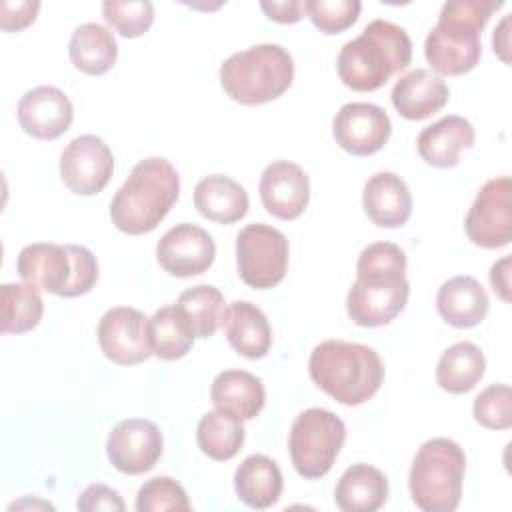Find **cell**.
<instances>
[{
  "instance_id": "32",
  "label": "cell",
  "mask_w": 512,
  "mask_h": 512,
  "mask_svg": "<svg viewBox=\"0 0 512 512\" xmlns=\"http://www.w3.org/2000/svg\"><path fill=\"white\" fill-rule=\"evenodd\" d=\"M44 312V302L32 284H2L0 286V332L22 334L38 326Z\"/></svg>"
},
{
  "instance_id": "20",
  "label": "cell",
  "mask_w": 512,
  "mask_h": 512,
  "mask_svg": "<svg viewBox=\"0 0 512 512\" xmlns=\"http://www.w3.org/2000/svg\"><path fill=\"white\" fill-rule=\"evenodd\" d=\"M362 206L380 228H398L412 214V196L406 182L394 172H376L364 184Z\"/></svg>"
},
{
  "instance_id": "11",
  "label": "cell",
  "mask_w": 512,
  "mask_h": 512,
  "mask_svg": "<svg viewBox=\"0 0 512 512\" xmlns=\"http://www.w3.org/2000/svg\"><path fill=\"white\" fill-rule=\"evenodd\" d=\"M112 172V150L96 134L76 136L60 154V176L74 194H98L110 182Z\"/></svg>"
},
{
  "instance_id": "8",
  "label": "cell",
  "mask_w": 512,
  "mask_h": 512,
  "mask_svg": "<svg viewBox=\"0 0 512 512\" xmlns=\"http://www.w3.org/2000/svg\"><path fill=\"white\" fill-rule=\"evenodd\" d=\"M346 440L344 422L326 408H308L292 424L288 448L296 472L316 480L330 472Z\"/></svg>"
},
{
  "instance_id": "15",
  "label": "cell",
  "mask_w": 512,
  "mask_h": 512,
  "mask_svg": "<svg viewBox=\"0 0 512 512\" xmlns=\"http://www.w3.org/2000/svg\"><path fill=\"white\" fill-rule=\"evenodd\" d=\"M216 256L212 236L196 224H176L156 244L158 264L172 276L190 278L206 272Z\"/></svg>"
},
{
  "instance_id": "19",
  "label": "cell",
  "mask_w": 512,
  "mask_h": 512,
  "mask_svg": "<svg viewBox=\"0 0 512 512\" xmlns=\"http://www.w3.org/2000/svg\"><path fill=\"white\" fill-rule=\"evenodd\" d=\"M450 90L446 82L428 68H414L400 76L392 88V104L406 120H424L442 110Z\"/></svg>"
},
{
  "instance_id": "27",
  "label": "cell",
  "mask_w": 512,
  "mask_h": 512,
  "mask_svg": "<svg viewBox=\"0 0 512 512\" xmlns=\"http://www.w3.org/2000/svg\"><path fill=\"white\" fill-rule=\"evenodd\" d=\"M388 498L386 476L370 464H352L340 476L334 500L344 512H374Z\"/></svg>"
},
{
  "instance_id": "22",
  "label": "cell",
  "mask_w": 512,
  "mask_h": 512,
  "mask_svg": "<svg viewBox=\"0 0 512 512\" xmlns=\"http://www.w3.org/2000/svg\"><path fill=\"white\" fill-rule=\"evenodd\" d=\"M222 326L230 346L244 358H264L272 344V330L266 314L252 302L236 300L226 306Z\"/></svg>"
},
{
  "instance_id": "9",
  "label": "cell",
  "mask_w": 512,
  "mask_h": 512,
  "mask_svg": "<svg viewBox=\"0 0 512 512\" xmlns=\"http://www.w3.org/2000/svg\"><path fill=\"white\" fill-rule=\"evenodd\" d=\"M236 266L244 284L266 290L280 284L288 268V240L268 224H248L236 236Z\"/></svg>"
},
{
  "instance_id": "25",
  "label": "cell",
  "mask_w": 512,
  "mask_h": 512,
  "mask_svg": "<svg viewBox=\"0 0 512 512\" xmlns=\"http://www.w3.org/2000/svg\"><path fill=\"white\" fill-rule=\"evenodd\" d=\"M282 488L284 480L278 464L264 454L244 458L234 472V490L250 508H270L280 500Z\"/></svg>"
},
{
  "instance_id": "3",
  "label": "cell",
  "mask_w": 512,
  "mask_h": 512,
  "mask_svg": "<svg viewBox=\"0 0 512 512\" xmlns=\"http://www.w3.org/2000/svg\"><path fill=\"white\" fill-rule=\"evenodd\" d=\"M412 60V42L404 28L388 20H372L360 36L348 40L338 58L340 80L356 92L382 88L388 78L404 70Z\"/></svg>"
},
{
  "instance_id": "12",
  "label": "cell",
  "mask_w": 512,
  "mask_h": 512,
  "mask_svg": "<svg viewBox=\"0 0 512 512\" xmlns=\"http://www.w3.org/2000/svg\"><path fill=\"white\" fill-rule=\"evenodd\" d=\"M96 336L104 356L120 366L140 364L152 354L148 318L132 306L106 310L98 322Z\"/></svg>"
},
{
  "instance_id": "38",
  "label": "cell",
  "mask_w": 512,
  "mask_h": 512,
  "mask_svg": "<svg viewBox=\"0 0 512 512\" xmlns=\"http://www.w3.org/2000/svg\"><path fill=\"white\" fill-rule=\"evenodd\" d=\"M66 250L72 260V278L68 286L64 288V298H76L92 290V286L98 280V262L96 256L86 248L78 244H66Z\"/></svg>"
},
{
  "instance_id": "43",
  "label": "cell",
  "mask_w": 512,
  "mask_h": 512,
  "mask_svg": "<svg viewBox=\"0 0 512 512\" xmlns=\"http://www.w3.org/2000/svg\"><path fill=\"white\" fill-rule=\"evenodd\" d=\"M508 22L510 18L506 16L500 26L494 30V36H492V44H494V52L504 60V62H510L508 58Z\"/></svg>"
},
{
  "instance_id": "33",
  "label": "cell",
  "mask_w": 512,
  "mask_h": 512,
  "mask_svg": "<svg viewBox=\"0 0 512 512\" xmlns=\"http://www.w3.org/2000/svg\"><path fill=\"white\" fill-rule=\"evenodd\" d=\"M152 354L162 360H178L192 348L194 336L174 306H162L148 318Z\"/></svg>"
},
{
  "instance_id": "42",
  "label": "cell",
  "mask_w": 512,
  "mask_h": 512,
  "mask_svg": "<svg viewBox=\"0 0 512 512\" xmlns=\"http://www.w3.org/2000/svg\"><path fill=\"white\" fill-rule=\"evenodd\" d=\"M510 262L512 258L504 256L498 262H494L490 268V284L494 292L506 302L510 300Z\"/></svg>"
},
{
  "instance_id": "36",
  "label": "cell",
  "mask_w": 512,
  "mask_h": 512,
  "mask_svg": "<svg viewBox=\"0 0 512 512\" xmlns=\"http://www.w3.org/2000/svg\"><path fill=\"white\" fill-rule=\"evenodd\" d=\"M474 420L490 430H506L512 426V392L506 384H490L472 406Z\"/></svg>"
},
{
  "instance_id": "4",
  "label": "cell",
  "mask_w": 512,
  "mask_h": 512,
  "mask_svg": "<svg viewBox=\"0 0 512 512\" xmlns=\"http://www.w3.org/2000/svg\"><path fill=\"white\" fill-rule=\"evenodd\" d=\"M500 6L502 2L494 0L446 2L424 42V56L432 70L446 76H460L476 68L482 56V28Z\"/></svg>"
},
{
  "instance_id": "21",
  "label": "cell",
  "mask_w": 512,
  "mask_h": 512,
  "mask_svg": "<svg viewBox=\"0 0 512 512\" xmlns=\"http://www.w3.org/2000/svg\"><path fill=\"white\" fill-rule=\"evenodd\" d=\"M474 126L456 114L444 116L426 126L416 140L420 158L436 168H454L460 162V152L474 144Z\"/></svg>"
},
{
  "instance_id": "16",
  "label": "cell",
  "mask_w": 512,
  "mask_h": 512,
  "mask_svg": "<svg viewBox=\"0 0 512 512\" xmlns=\"http://www.w3.org/2000/svg\"><path fill=\"white\" fill-rule=\"evenodd\" d=\"M16 116L22 130L32 138L54 140L70 128L74 108L60 88L36 86L22 94Z\"/></svg>"
},
{
  "instance_id": "5",
  "label": "cell",
  "mask_w": 512,
  "mask_h": 512,
  "mask_svg": "<svg viewBox=\"0 0 512 512\" xmlns=\"http://www.w3.org/2000/svg\"><path fill=\"white\" fill-rule=\"evenodd\" d=\"M308 372L320 390L346 406L370 400L384 380V364L378 352L366 344L346 340H324L314 346Z\"/></svg>"
},
{
  "instance_id": "24",
  "label": "cell",
  "mask_w": 512,
  "mask_h": 512,
  "mask_svg": "<svg viewBox=\"0 0 512 512\" xmlns=\"http://www.w3.org/2000/svg\"><path fill=\"white\" fill-rule=\"evenodd\" d=\"M210 398L216 408L240 420H252L264 408L266 390L262 380L246 370H224L212 380Z\"/></svg>"
},
{
  "instance_id": "18",
  "label": "cell",
  "mask_w": 512,
  "mask_h": 512,
  "mask_svg": "<svg viewBox=\"0 0 512 512\" xmlns=\"http://www.w3.org/2000/svg\"><path fill=\"white\" fill-rule=\"evenodd\" d=\"M16 270L26 284L62 296L72 278V260L66 244L34 242L18 252Z\"/></svg>"
},
{
  "instance_id": "28",
  "label": "cell",
  "mask_w": 512,
  "mask_h": 512,
  "mask_svg": "<svg viewBox=\"0 0 512 512\" xmlns=\"http://www.w3.org/2000/svg\"><path fill=\"white\" fill-rule=\"evenodd\" d=\"M68 54L72 64L80 72L100 76L114 66L118 56V44L114 34L106 26L98 22H86L72 32Z\"/></svg>"
},
{
  "instance_id": "41",
  "label": "cell",
  "mask_w": 512,
  "mask_h": 512,
  "mask_svg": "<svg viewBox=\"0 0 512 512\" xmlns=\"http://www.w3.org/2000/svg\"><path fill=\"white\" fill-rule=\"evenodd\" d=\"M260 8L270 20L294 24L306 14V0H262Z\"/></svg>"
},
{
  "instance_id": "6",
  "label": "cell",
  "mask_w": 512,
  "mask_h": 512,
  "mask_svg": "<svg viewBox=\"0 0 512 512\" xmlns=\"http://www.w3.org/2000/svg\"><path fill=\"white\" fill-rule=\"evenodd\" d=\"M224 92L240 104L256 106L280 98L294 80V60L280 44H256L234 52L220 66Z\"/></svg>"
},
{
  "instance_id": "39",
  "label": "cell",
  "mask_w": 512,
  "mask_h": 512,
  "mask_svg": "<svg viewBox=\"0 0 512 512\" xmlns=\"http://www.w3.org/2000/svg\"><path fill=\"white\" fill-rule=\"evenodd\" d=\"M78 510L82 512H94V510H112V512H122L126 506H124V500L122 496L106 486V484H90L78 498L76 502Z\"/></svg>"
},
{
  "instance_id": "1",
  "label": "cell",
  "mask_w": 512,
  "mask_h": 512,
  "mask_svg": "<svg viewBox=\"0 0 512 512\" xmlns=\"http://www.w3.org/2000/svg\"><path fill=\"white\" fill-rule=\"evenodd\" d=\"M408 296L404 250L392 242L368 244L358 256L356 280L346 296L350 320L366 328L384 326L404 310Z\"/></svg>"
},
{
  "instance_id": "29",
  "label": "cell",
  "mask_w": 512,
  "mask_h": 512,
  "mask_svg": "<svg viewBox=\"0 0 512 512\" xmlns=\"http://www.w3.org/2000/svg\"><path fill=\"white\" fill-rule=\"evenodd\" d=\"M486 370L482 350L472 342H456L444 350L436 366V380L450 394L470 392Z\"/></svg>"
},
{
  "instance_id": "10",
  "label": "cell",
  "mask_w": 512,
  "mask_h": 512,
  "mask_svg": "<svg viewBox=\"0 0 512 512\" xmlns=\"http://www.w3.org/2000/svg\"><path fill=\"white\" fill-rule=\"evenodd\" d=\"M512 180L498 176L488 180L476 194L464 228L468 238L480 248H502L512 238V208H510Z\"/></svg>"
},
{
  "instance_id": "17",
  "label": "cell",
  "mask_w": 512,
  "mask_h": 512,
  "mask_svg": "<svg viewBox=\"0 0 512 512\" xmlns=\"http://www.w3.org/2000/svg\"><path fill=\"white\" fill-rule=\"evenodd\" d=\"M260 200L268 214L280 220L298 218L310 198V182L306 172L288 160L268 164L260 176Z\"/></svg>"
},
{
  "instance_id": "31",
  "label": "cell",
  "mask_w": 512,
  "mask_h": 512,
  "mask_svg": "<svg viewBox=\"0 0 512 512\" xmlns=\"http://www.w3.org/2000/svg\"><path fill=\"white\" fill-rule=\"evenodd\" d=\"M196 442L208 458L218 462L230 460L244 444L242 420L220 408L206 412L198 422Z\"/></svg>"
},
{
  "instance_id": "2",
  "label": "cell",
  "mask_w": 512,
  "mask_h": 512,
  "mask_svg": "<svg viewBox=\"0 0 512 512\" xmlns=\"http://www.w3.org/2000/svg\"><path fill=\"white\" fill-rule=\"evenodd\" d=\"M180 194L176 168L160 156L140 160L110 202L112 224L132 236L152 232Z\"/></svg>"
},
{
  "instance_id": "40",
  "label": "cell",
  "mask_w": 512,
  "mask_h": 512,
  "mask_svg": "<svg viewBox=\"0 0 512 512\" xmlns=\"http://www.w3.org/2000/svg\"><path fill=\"white\" fill-rule=\"evenodd\" d=\"M40 10V2H30V0H2L0 2V28L6 32L22 30L28 24L34 22L36 14Z\"/></svg>"
},
{
  "instance_id": "14",
  "label": "cell",
  "mask_w": 512,
  "mask_h": 512,
  "mask_svg": "<svg viewBox=\"0 0 512 512\" xmlns=\"http://www.w3.org/2000/svg\"><path fill=\"white\" fill-rule=\"evenodd\" d=\"M390 132V116L370 102H348L332 120L336 144L352 156L376 154L388 142Z\"/></svg>"
},
{
  "instance_id": "35",
  "label": "cell",
  "mask_w": 512,
  "mask_h": 512,
  "mask_svg": "<svg viewBox=\"0 0 512 512\" xmlns=\"http://www.w3.org/2000/svg\"><path fill=\"white\" fill-rule=\"evenodd\" d=\"M138 512H162V510H190L186 490L170 476H154L146 480L136 496Z\"/></svg>"
},
{
  "instance_id": "37",
  "label": "cell",
  "mask_w": 512,
  "mask_h": 512,
  "mask_svg": "<svg viewBox=\"0 0 512 512\" xmlns=\"http://www.w3.org/2000/svg\"><path fill=\"white\" fill-rule=\"evenodd\" d=\"M360 10L362 4L358 0H306V14L326 34H338L350 28Z\"/></svg>"
},
{
  "instance_id": "34",
  "label": "cell",
  "mask_w": 512,
  "mask_h": 512,
  "mask_svg": "<svg viewBox=\"0 0 512 512\" xmlns=\"http://www.w3.org/2000/svg\"><path fill=\"white\" fill-rule=\"evenodd\" d=\"M104 20L126 38L142 36L154 22V6L148 0L120 2L108 0L102 4Z\"/></svg>"
},
{
  "instance_id": "23",
  "label": "cell",
  "mask_w": 512,
  "mask_h": 512,
  "mask_svg": "<svg viewBox=\"0 0 512 512\" xmlns=\"http://www.w3.org/2000/svg\"><path fill=\"white\" fill-rule=\"evenodd\" d=\"M488 294L472 276H454L446 280L436 294L438 314L454 328H472L488 314Z\"/></svg>"
},
{
  "instance_id": "30",
  "label": "cell",
  "mask_w": 512,
  "mask_h": 512,
  "mask_svg": "<svg viewBox=\"0 0 512 512\" xmlns=\"http://www.w3.org/2000/svg\"><path fill=\"white\" fill-rule=\"evenodd\" d=\"M174 308L194 338H208L222 324L226 302L218 288L196 284L178 296Z\"/></svg>"
},
{
  "instance_id": "7",
  "label": "cell",
  "mask_w": 512,
  "mask_h": 512,
  "mask_svg": "<svg viewBox=\"0 0 512 512\" xmlns=\"http://www.w3.org/2000/svg\"><path fill=\"white\" fill-rule=\"evenodd\" d=\"M466 454L450 438L426 440L410 468L408 488L412 502L424 512H452L462 498Z\"/></svg>"
},
{
  "instance_id": "13",
  "label": "cell",
  "mask_w": 512,
  "mask_h": 512,
  "mask_svg": "<svg viewBox=\"0 0 512 512\" xmlns=\"http://www.w3.org/2000/svg\"><path fill=\"white\" fill-rule=\"evenodd\" d=\"M162 448L160 428L144 418L120 420L106 440L108 460L116 470L130 476L152 470L162 456Z\"/></svg>"
},
{
  "instance_id": "26",
  "label": "cell",
  "mask_w": 512,
  "mask_h": 512,
  "mask_svg": "<svg viewBox=\"0 0 512 512\" xmlns=\"http://www.w3.org/2000/svg\"><path fill=\"white\" fill-rule=\"evenodd\" d=\"M194 206L208 220L232 224L246 216L248 192L230 176L212 174L196 184Z\"/></svg>"
}]
</instances>
